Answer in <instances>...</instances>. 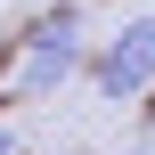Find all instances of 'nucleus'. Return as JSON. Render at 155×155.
<instances>
[{
  "instance_id": "f257e3e1",
  "label": "nucleus",
  "mask_w": 155,
  "mask_h": 155,
  "mask_svg": "<svg viewBox=\"0 0 155 155\" xmlns=\"http://www.w3.org/2000/svg\"><path fill=\"white\" fill-rule=\"evenodd\" d=\"M74 74H82V0H57V8H41L33 33L16 41V82H8V98H49V90H65Z\"/></svg>"
},
{
  "instance_id": "f03ea898",
  "label": "nucleus",
  "mask_w": 155,
  "mask_h": 155,
  "mask_svg": "<svg viewBox=\"0 0 155 155\" xmlns=\"http://www.w3.org/2000/svg\"><path fill=\"white\" fill-rule=\"evenodd\" d=\"M82 74H90V90L98 98H147L155 90V16H123L114 25V41H98V57H82Z\"/></svg>"
},
{
  "instance_id": "7ed1b4c3",
  "label": "nucleus",
  "mask_w": 155,
  "mask_h": 155,
  "mask_svg": "<svg viewBox=\"0 0 155 155\" xmlns=\"http://www.w3.org/2000/svg\"><path fill=\"white\" fill-rule=\"evenodd\" d=\"M0 155H16V131H8V123H0Z\"/></svg>"
},
{
  "instance_id": "20e7f679",
  "label": "nucleus",
  "mask_w": 155,
  "mask_h": 155,
  "mask_svg": "<svg viewBox=\"0 0 155 155\" xmlns=\"http://www.w3.org/2000/svg\"><path fill=\"white\" fill-rule=\"evenodd\" d=\"M139 123H147V131H155V90H147V106H139Z\"/></svg>"
},
{
  "instance_id": "39448f33",
  "label": "nucleus",
  "mask_w": 155,
  "mask_h": 155,
  "mask_svg": "<svg viewBox=\"0 0 155 155\" xmlns=\"http://www.w3.org/2000/svg\"><path fill=\"white\" fill-rule=\"evenodd\" d=\"M74 155H82V147H74Z\"/></svg>"
}]
</instances>
